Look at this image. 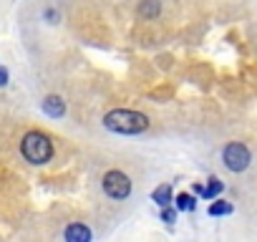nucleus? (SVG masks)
Returning a JSON list of instances; mask_svg holds the SVG:
<instances>
[{"label":"nucleus","mask_w":257,"mask_h":242,"mask_svg":"<svg viewBox=\"0 0 257 242\" xmlns=\"http://www.w3.org/2000/svg\"><path fill=\"white\" fill-rule=\"evenodd\" d=\"M222 189H224V184H222L217 177H212V179L207 182V187L199 189V197H204V199H214V197L222 194Z\"/></svg>","instance_id":"8"},{"label":"nucleus","mask_w":257,"mask_h":242,"mask_svg":"<svg viewBox=\"0 0 257 242\" xmlns=\"http://www.w3.org/2000/svg\"><path fill=\"white\" fill-rule=\"evenodd\" d=\"M174 202V207L179 209V212H192L194 207H197V199L192 197V194H187V192H182L177 199H172Z\"/></svg>","instance_id":"11"},{"label":"nucleus","mask_w":257,"mask_h":242,"mask_svg":"<svg viewBox=\"0 0 257 242\" xmlns=\"http://www.w3.org/2000/svg\"><path fill=\"white\" fill-rule=\"evenodd\" d=\"M252 162V152L247 149V144L242 142H229L224 149H222V164L229 169V172H244Z\"/></svg>","instance_id":"3"},{"label":"nucleus","mask_w":257,"mask_h":242,"mask_svg":"<svg viewBox=\"0 0 257 242\" xmlns=\"http://www.w3.org/2000/svg\"><path fill=\"white\" fill-rule=\"evenodd\" d=\"M101 187H103V192L111 199H126L128 194H132V179H128L123 172H118V169L106 172L103 179H101Z\"/></svg>","instance_id":"4"},{"label":"nucleus","mask_w":257,"mask_h":242,"mask_svg":"<svg viewBox=\"0 0 257 242\" xmlns=\"http://www.w3.org/2000/svg\"><path fill=\"white\" fill-rule=\"evenodd\" d=\"M8 83V73H6V68H0V86H6Z\"/></svg>","instance_id":"13"},{"label":"nucleus","mask_w":257,"mask_h":242,"mask_svg":"<svg viewBox=\"0 0 257 242\" xmlns=\"http://www.w3.org/2000/svg\"><path fill=\"white\" fill-rule=\"evenodd\" d=\"M162 13V0H142L139 3V16L144 21H154Z\"/></svg>","instance_id":"7"},{"label":"nucleus","mask_w":257,"mask_h":242,"mask_svg":"<svg viewBox=\"0 0 257 242\" xmlns=\"http://www.w3.org/2000/svg\"><path fill=\"white\" fill-rule=\"evenodd\" d=\"M103 127L113 134H144L149 129V116L147 113H139V111H132V108H113L103 116Z\"/></svg>","instance_id":"1"},{"label":"nucleus","mask_w":257,"mask_h":242,"mask_svg":"<svg viewBox=\"0 0 257 242\" xmlns=\"http://www.w3.org/2000/svg\"><path fill=\"white\" fill-rule=\"evenodd\" d=\"M232 209H234V207H232L229 202H224V199H217V197H214V202L209 204V209H207V212H209L212 217H224V214H232Z\"/></svg>","instance_id":"10"},{"label":"nucleus","mask_w":257,"mask_h":242,"mask_svg":"<svg viewBox=\"0 0 257 242\" xmlns=\"http://www.w3.org/2000/svg\"><path fill=\"white\" fill-rule=\"evenodd\" d=\"M41 106H43V111H46L48 116H53V118H58V116L66 113V101H63L61 96H46Z\"/></svg>","instance_id":"6"},{"label":"nucleus","mask_w":257,"mask_h":242,"mask_svg":"<svg viewBox=\"0 0 257 242\" xmlns=\"http://www.w3.org/2000/svg\"><path fill=\"white\" fill-rule=\"evenodd\" d=\"M21 154H23L26 162H31L36 167L48 164L53 159V142L43 132H28L21 139Z\"/></svg>","instance_id":"2"},{"label":"nucleus","mask_w":257,"mask_h":242,"mask_svg":"<svg viewBox=\"0 0 257 242\" xmlns=\"http://www.w3.org/2000/svg\"><path fill=\"white\" fill-rule=\"evenodd\" d=\"M63 239L66 242H88V239H93V232L86 227V224H68L66 229H63Z\"/></svg>","instance_id":"5"},{"label":"nucleus","mask_w":257,"mask_h":242,"mask_svg":"<svg viewBox=\"0 0 257 242\" xmlns=\"http://www.w3.org/2000/svg\"><path fill=\"white\" fill-rule=\"evenodd\" d=\"M162 219L172 224V222L177 219V212H174V209H169V207H162Z\"/></svg>","instance_id":"12"},{"label":"nucleus","mask_w":257,"mask_h":242,"mask_svg":"<svg viewBox=\"0 0 257 242\" xmlns=\"http://www.w3.org/2000/svg\"><path fill=\"white\" fill-rule=\"evenodd\" d=\"M152 199H154L159 207H169V204H172V199H174V194H172V187H169V184H162V187H157V189H154V194H152Z\"/></svg>","instance_id":"9"}]
</instances>
